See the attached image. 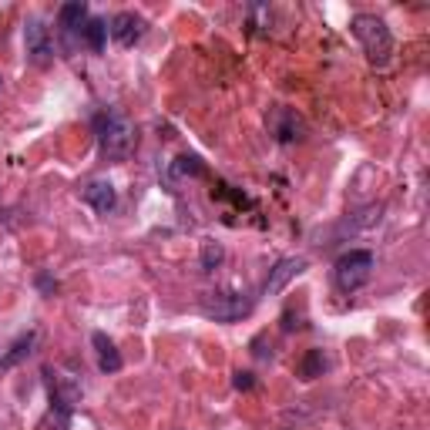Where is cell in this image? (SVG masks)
<instances>
[{
    "instance_id": "9",
    "label": "cell",
    "mask_w": 430,
    "mask_h": 430,
    "mask_svg": "<svg viewBox=\"0 0 430 430\" xmlns=\"http://www.w3.org/2000/svg\"><path fill=\"white\" fill-rule=\"evenodd\" d=\"M84 202L95 208V212H101V215H108V212H114V205H118V192H114L112 181L104 179H95L84 185Z\"/></svg>"
},
{
    "instance_id": "5",
    "label": "cell",
    "mask_w": 430,
    "mask_h": 430,
    "mask_svg": "<svg viewBox=\"0 0 430 430\" xmlns=\"http://www.w3.org/2000/svg\"><path fill=\"white\" fill-rule=\"evenodd\" d=\"M24 51H28V61L34 68H51V64H54L51 34H47V28H44L37 17H30L28 28H24Z\"/></svg>"
},
{
    "instance_id": "18",
    "label": "cell",
    "mask_w": 430,
    "mask_h": 430,
    "mask_svg": "<svg viewBox=\"0 0 430 430\" xmlns=\"http://www.w3.org/2000/svg\"><path fill=\"white\" fill-rule=\"evenodd\" d=\"M37 286H41L44 292H54V289H57V282H54V279H51V276H44V273H41V276H37Z\"/></svg>"
},
{
    "instance_id": "8",
    "label": "cell",
    "mask_w": 430,
    "mask_h": 430,
    "mask_svg": "<svg viewBox=\"0 0 430 430\" xmlns=\"http://www.w3.org/2000/svg\"><path fill=\"white\" fill-rule=\"evenodd\" d=\"M269 131L276 135V141H282V145H289V141L303 138V121H299V114L292 112V108H273V114H269Z\"/></svg>"
},
{
    "instance_id": "10",
    "label": "cell",
    "mask_w": 430,
    "mask_h": 430,
    "mask_svg": "<svg viewBox=\"0 0 430 430\" xmlns=\"http://www.w3.org/2000/svg\"><path fill=\"white\" fill-rule=\"evenodd\" d=\"M91 347H95V353H97V370H101V374H118V370H121V363H125L121 353H118V347H114L101 330L91 333Z\"/></svg>"
},
{
    "instance_id": "11",
    "label": "cell",
    "mask_w": 430,
    "mask_h": 430,
    "mask_svg": "<svg viewBox=\"0 0 430 430\" xmlns=\"http://www.w3.org/2000/svg\"><path fill=\"white\" fill-rule=\"evenodd\" d=\"M84 20H88V4H81V0H71V4H64V7L57 11V28H61L64 37L81 34Z\"/></svg>"
},
{
    "instance_id": "19",
    "label": "cell",
    "mask_w": 430,
    "mask_h": 430,
    "mask_svg": "<svg viewBox=\"0 0 430 430\" xmlns=\"http://www.w3.org/2000/svg\"><path fill=\"white\" fill-rule=\"evenodd\" d=\"M0 88H4V78H0Z\"/></svg>"
},
{
    "instance_id": "3",
    "label": "cell",
    "mask_w": 430,
    "mask_h": 430,
    "mask_svg": "<svg viewBox=\"0 0 430 430\" xmlns=\"http://www.w3.org/2000/svg\"><path fill=\"white\" fill-rule=\"evenodd\" d=\"M256 299L246 289H219V292H205L198 299V309L215 323H236V319L249 316Z\"/></svg>"
},
{
    "instance_id": "15",
    "label": "cell",
    "mask_w": 430,
    "mask_h": 430,
    "mask_svg": "<svg viewBox=\"0 0 430 430\" xmlns=\"http://www.w3.org/2000/svg\"><path fill=\"white\" fill-rule=\"evenodd\" d=\"M225 263V249L219 242H205L202 246V273H215Z\"/></svg>"
},
{
    "instance_id": "2",
    "label": "cell",
    "mask_w": 430,
    "mask_h": 430,
    "mask_svg": "<svg viewBox=\"0 0 430 430\" xmlns=\"http://www.w3.org/2000/svg\"><path fill=\"white\" fill-rule=\"evenodd\" d=\"M350 30L363 44V54L370 57V64L387 68L393 57V34H390L387 20H380L376 14H357L350 20Z\"/></svg>"
},
{
    "instance_id": "14",
    "label": "cell",
    "mask_w": 430,
    "mask_h": 430,
    "mask_svg": "<svg viewBox=\"0 0 430 430\" xmlns=\"http://www.w3.org/2000/svg\"><path fill=\"white\" fill-rule=\"evenodd\" d=\"M323 370H326L323 350H309L303 357V363H299V376H303V380H316V376H323Z\"/></svg>"
},
{
    "instance_id": "13",
    "label": "cell",
    "mask_w": 430,
    "mask_h": 430,
    "mask_svg": "<svg viewBox=\"0 0 430 430\" xmlns=\"http://www.w3.org/2000/svg\"><path fill=\"white\" fill-rule=\"evenodd\" d=\"M34 340H37V333L17 336L14 347H11V353H4V357H0V366H17L20 360H28V357H30V347H34Z\"/></svg>"
},
{
    "instance_id": "7",
    "label": "cell",
    "mask_w": 430,
    "mask_h": 430,
    "mask_svg": "<svg viewBox=\"0 0 430 430\" xmlns=\"http://www.w3.org/2000/svg\"><path fill=\"white\" fill-rule=\"evenodd\" d=\"M303 269H306L303 256H286V259H279V263L269 269V276H265V286H263L265 296H276V292H282L292 279L303 273Z\"/></svg>"
},
{
    "instance_id": "16",
    "label": "cell",
    "mask_w": 430,
    "mask_h": 430,
    "mask_svg": "<svg viewBox=\"0 0 430 430\" xmlns=\"http://www.w3.org/2000/svg\"><path fill=\"white\" fill-rule=\"evenodd\" d=\"M205 168H202V158L198 155H181L179 162H175V175H202Z\"/></svg>"
},
{
    "instance_id": "6",
    "label": "cell",
    "mask_w": 430,
    "mask_h": 430,
    "mask_svg": "<svg viewBox=\"0 0 430 430\" xmlns=\"http://www.w3.org/2000/svg\"><path fill=\"white\" fill-rule=\"evenodd\" d=\"M108 34H112L121 47H135V44L141 41V34H145V17L135 14V11H121V14L112 17Z\"/></svg>"
},
{
    "instance_id": "17",
    "label": "cell",
    "mask_w": 430,
    "mask_h": 430,
    "mask_svg": "<svg viewBox=\"0 0 430 430\" xmlns=\"http://www.w3.org/2000/svg\"><path fill=\"white\" fill-rule=\"evenodd\" d=\"M232 387H236V390H252V387H256V376L246 374V370H239V374L232 376Z\"/></svg>"
},
{
    "instance_id": "4",
    "label": "cell",
    "mask_w": 430,
    "mask_h": 430,
    "mask_svg": "<svg viewBox=\"0 0 430 430\" xmlns=\"http://www.w3.org/2000/svg\"><path fill=\"white\" fill-rule=\"evenodd\" d=\"M374 269H376V256L370 249H350L347 256H340L336 259V269H333V276H336V286L343 292H357L363 289L366 282H370V276H374Z\"/></svg>"
},
{
    "instance_id": "1",
    "label": "cell",
    "mask_w": 430,
    "mask_h": 430,
    "mask_svg": "<svg viewBox=\"0 0 430 430\" xmlns=\"http://www.w3.org/2000/svg\"><path fill=\"white\" fill-rule=\"evenodd\" d=\"M95 131H97V148L104 162H125L128 155L135 152V125L131 118L121 112H101L95 118Z\"/></svg>"
},
{
    "instance_id": "12",
    "label": "cell",
    "mask_w": 430,
    "mask_h": 430,
    "mask_svg": "<svg viewBox=\"0 0 430 430\" xmlns=\"http://www.w3.org/2000/svg\"><path fill=\"white\" fill-rule=\"evenodd\" d=\"M81 41L95 51V54H101L104 47H108V20L104 17H88L81 28Z\"/></svg>"
}]
</instances>
